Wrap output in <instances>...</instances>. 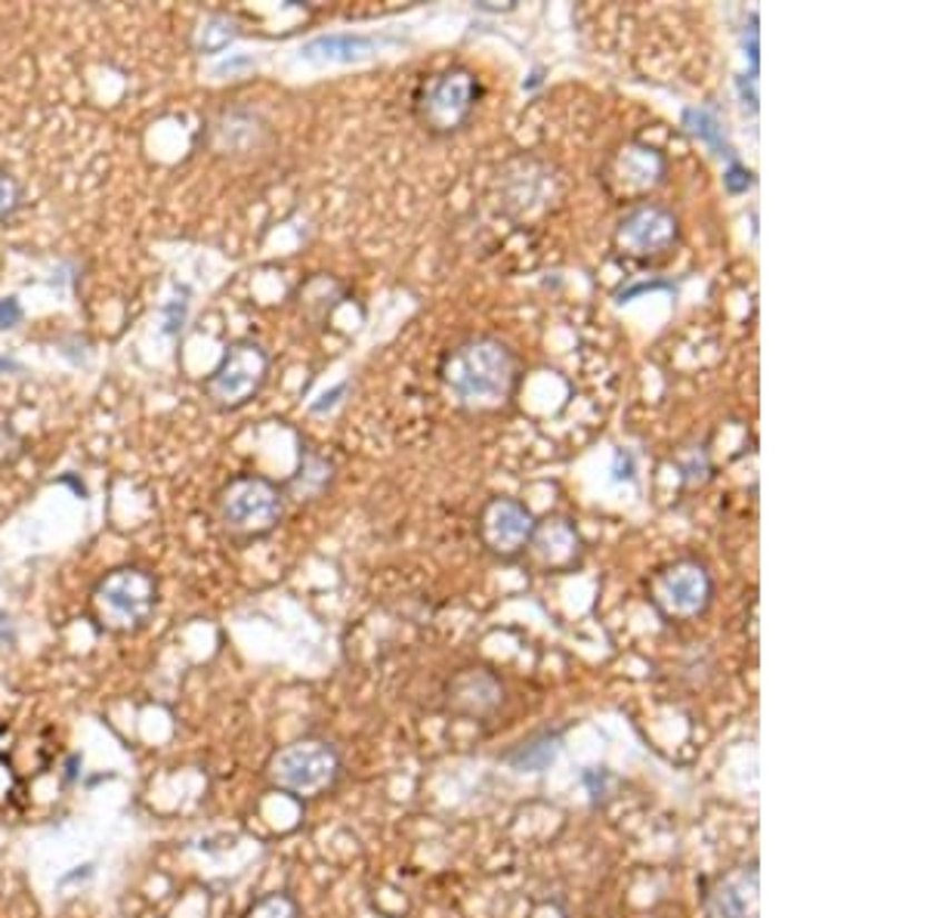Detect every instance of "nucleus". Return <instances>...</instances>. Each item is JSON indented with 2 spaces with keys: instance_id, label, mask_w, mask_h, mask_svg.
<instances>
[{
  "instance_id": "nucleus-7",
  "label": "nucleus",
  "mask_w": 927,
  "mask_h": 918,
  "mask_svg": "<svg viewBox=\"0 0 927 918\" xmlns=\"http://www.w3.org/2000/svg\"><path fill=\"white\" fill-rule=\"evenodd\" d=\"M266 377H269V353L264 344L241 337L223 349L217 368L205 377V396L214 408L236 412L264 389Z\"/></svg>"
},
{
  "instance_id": "nucleus-6",
  "label": "nucleus",
  "mask_w": 927,
  "mask_h": 918,
  "mask_svg": "<svg viewBox=\"0 0 927 918\" xmlns=\"http://www.w3.org/2000/svg\"><path fill=\"white\" fill-rule=\"evenodd\" d=\"M647 598L664 622H692L714 603V579L702 560L680 556L652 572Z\"/></svg>"
},
{
  "instance_id": "nucleus-2",
  "label": "nucleus",
  "mask_w": 927,
  "mask_h": 918,
  "mask_svg": "<svg viewBox=\"0 0 927 918\" xmlns=\"http://www.w3.org/2000/svg\"><path fill=\"white\" fill-rule=\"evenodd\" d=\"M214 514L229 542H260L285 520V488L260 473H238L217 492Z\"/></svg>"
},
{
  "instance_id": "nucleus-4",
  "label": "nucleus",
  "mask_w": 927,
  "mask_h": 918,
  "mask_svg": "<svg viewBox=\"0 0 927 918\" xmlns=\"http://www.w3.org/2000/svg\"><path fill=\"white\" fill-rule=\"evenodd\" d=\"M158 606V582L139 566H118L106 572L93 588V610L109 631L130 634L149 625Z\"/></svg>"
},
{
  "instance_id": "nucleus-15",
  "label": "nucleus",
  "mask_w": 927,
  "mask_h": 918,
  "mask_svg": "<svg viewBox=\"0 0 927 918\" xmlns=\"http://www.w3.org/2000/svg\"><path fill=\"white\" fill-rule=\"evenodd\" d=\"M344 300V285L334 282L332 276H316L306 282L300 288V313H304L309 322H325L334 313V306Z\"/></svg>"
},
{
  "instance_id": "nucleus-16",
  "label": "nucleus",
  "mask_w": 927,
  "mask_h": 918,
  "mask_svg": "<svg viewBox=\"0 0 927 918\" xmlns=\"http://www.w3.org/2000/svg\"><path fill=\"white\" fill-rule=\"evenodd\" d=\"M374 50L372 38L359 34H332V38H316L304 47L306 59H322V62H353L359 56Z\"/></svg>"
},
{
  "instance_id": "nucleus-21",
  "label": "nucleus",
  "mask_w": 927,
  "mask_h": 918,
  "mask_svg": "<svg viewBox=\"0 0 927 918\" xmlns=\"http://www.w3.org/2000/svg\"><path fill=\"white\" fill-rule=\"evenodd\" d=\"M19 455H22V440H19V433H16L7 421H0V464H13Z\"/></svg>"
},
{
  "instance_id": "nucleus-8",
  "label": "nucleus",
  "mask_w": 927,
  "mask_h": 918,
  "mask_svg": "<svg viewBox=\"0 0 927 918\" xmlns=\"http://www.w3.org/2000/svg\"><path fill=\"white\" fill-rule=\"evenodd\" d=\"M678 238L680 220L674 210L664 208L659 201H634L615 223L612 245L624 257L652 260V257H662L674 248Z\"/></svg>"
},
{
  "instance_id": "nucleus-18",
  "label": "nucleus",
  "mask_w": 927,
  "mask_h": 918,
  "mask_svg": "<svg viewBox=\"0 0 927 918\" xmlns=\"http://www.w3.org/2000/svg\"><path fill=\"white\" fill-rule=\"evenodd\" d=\"M332 473H334L332 461L322 458V455H316V452H306L304 464H300L297 476H294L288 486H282V488H285V495H294L297 501L316 499L318 492L332 483Z\"/></svg>"
},
{
  "instance_id": "nucleus-9",
  "label": "nucleus",
  "mask_w": 927,
  "mask_h": 918,
  "mask_svg": "<svg viewBox=\"0 0 927 918\" xmlns=\"http://www.w3.org/2000/svg\"><path fill=\"white\" fill-rule=\"evenodd\" d=\"M535 523L539 520L532 516L526 504H520L516 499H507V495H495V499L485 501L483 511H480L476 535H480L483 547L495 560L513 563V560L526 556Z\"/></svg>"
},
{
  "instance_id": "nucleus-12",
  "label": "nucleus",
  "mask_w": 927,
  "mask_h": 918,
  "mask_svg": "<svg viewBox=\"0 0 927 918\" xmlns=\"http://www.w3.org/2000/svg\"><path fill=\"white\" fill-rule=\"evenodd\" d=\"M702 909L706 918H758V862H746L711 878L702 894Z\"/></svg>"
},
{
  "instance_id": "nucleus-1",
  "label": "nucleus",
  "mask_w": 927,
  "mask_h": 918,
  "mask_svg": "<svg viewBox=\"0 0 927 918\" xmlns=\"http://www.w3.org/2000/svg\"><path fill=\"white\" fill-rule=\"evenodd\" d=\"M440 384L461 412L492 415L511 408L523 381V362L495 334H467L440 356Z\"/></svg>"
},
{
  "instance_id": "nucleus-10",
  "label": "nucleus",
  "mask_w": 927,
  "mask_h": 918,
  "mask_svg": "<svg viewBox=\"0 0 927 918\" xmlns=\"http://www.w3.org/2000/svg\"><path fill=\"white\" fill-rule=\"evenodd\" d=\"M507 699V690L499 674L489 668H464L448 681L445 690V711L452 718H467V721H489L495 718Z\"/></svg>"
},
{
  "instance_id": "nucleus-19",
  "label": "nucleus",
  "mask_w": 927,
  "mask_h": 918,
  "mask_svg": "<svg viewBox=\"0 0 927 918\" xmlns=\"http://www.w3.org/2000/svg\"><path fill=\"white\" fill-rule=\"evenodd\" d=\"M245 918H300V906H297L292 894L273 890V894H266V897H260L257 904L250 906Z\"/></svg>"
},
{
  "instance_id": "nucleus-20",
  "label": "nucleus",
  "mask_w": 927,
  "mask_h": 918,
  "mask_svg": "<svg viewBox=\"0 0 927 918\" xmlns=\"http://www.w3.org/2000/svg\"><path fill=\"white\" fill-rule=\"evenodd\" d=\"M22 208H26V186L7 167H0V220H13Z\"/></svg>"
},
{
  "instance_id": "nucleus-17",
  "label": "nucleus",
  "mask_w": 927,
  "mask_h": 918,
  "mask_svg": "<svg viewBox=\"0 0 927 918\" xmlns=\"http://www.w3.org/2000/svg\"><path fill=\"white\" fill-rule=\"evenodd\" d=\"M238 38V22L236 16L229 13H208L198 26L193 28V50L195 53L208 56L220 53L229 43Z\"/></svg>"
},
{
  "instance_id": "nucleus-3",
  "label": "nucleus",
  "mask_w": 927,
  "mask_h": 918,
  "mask_svg": "<svg viewBox=\"0 0 927 918\" xmlns=\"http://www.w3.org/2000/svg\"><path fill=\"white\" fill-rule=\"evenodd\" d=\"M480 97H483L480 78L467 66H448L417 83L412 111L427 134L452 137L471 125Z\"/></svg>"
},
{
  "instance_id": "nucleus-13",
  "label": "nucleus",
  "mask_w": 927,
  "mask_h": 918,
  "mask_svg": "<svg viewBox=\"0 0 927 918\" xmlns=\"http://www.w3.org/2000/svg\"><path fill=\"white\" fill-rule=\"evenodd\" d=\"M664 177V161L662 155L650 149V146H640V142H628L622 152L612 158L610 165V182H619L622 186L624 198L631 195H640L659 186Z\"/></svg>"
},
{
  "instance_id": "nucleus-11",
  "label": "nucleus",
  "mask_w": 927,
  "mask_h": 918,
  "mask_svg": "<svg viewBox=\"0 0 927 918\" xmlns=\"http://www.w3.org/2000/svg\"><path fill=\"white\" fill-rule=\"evenodd\" d=\"M582 535H579V529L572 526L566 516H548V520L535 523L526 556L541 575L572 572L582 563Z\"/></svg>"
},
{
  "instance_id": "nucleus-14",
  "label": "nucleus",
  "mask_w": 927,
  "mask_h": 918,
  "mask_svg": "<svg viewBox=\"0 0 927 918\" xmlns=\"http://www.w3.org/2000/svg\"><path fill=\"white\" fill-rule=\"evenodd\" d=\"M563 751V730L544 727L520 739L511 751H504V764L516 773H544Z\"/></svg>"
},
{
  "instance_id": "nucleus-23",
  "label": "nucleus",
  "mask_w": 927,
  "mask_h": 918,
  "mask_svg": "<svg viewBox=\"0 0 927 918\" xmlns=\"http://www.w3.org/2000/svg\"><path fill=\"white\" fill-rule=\"evenodd\" d=\"M7 643H13V625L7 615H0V646H7Z\"/></svg>"
},
{
  "instance_id": "nucleus-22",
  "label": "nucleus",
  "mask_w": 927,
  "mask_h": 918,
  "mask_svg": "<svg viewBox=\"0 0 927 918\" xmlns=\"http://www.w3.org/2000/svg\"><path fill=\"white\" fill-rule=\"evenodd\" d=\"M22 316H26V309H22V304L16 300V297H3L0 300V328L7 332V328H16L19 322H22Z\"/></svg>"
},
{
  "instance_id": "nucleus-5",
  "label": "nucleus",
  "mask_w": 927,
  "mask_h": 918,
  "mask_svg": "<svg viewBox=\"0 0 927 918\" xmlns=\"http://www.w3.org/2000/svg\"><path fill=\"white\" fill-rule=\"evenodd\" d=\"M341 773H344L341 754L325 739H297L276 751L269 761L273 786L297 798H318L332 792Z\"/></svg>"
}]
</instances>
